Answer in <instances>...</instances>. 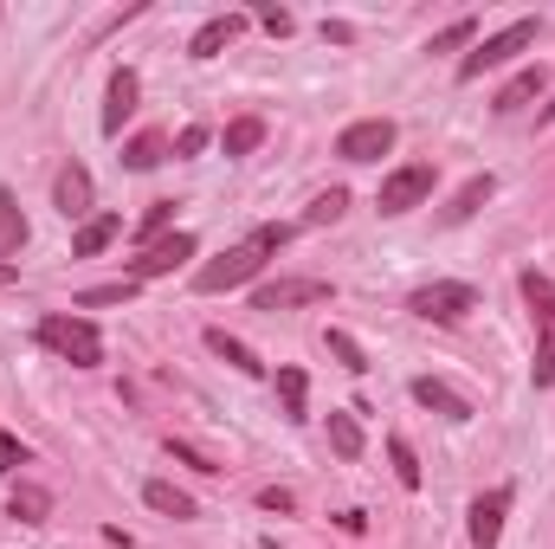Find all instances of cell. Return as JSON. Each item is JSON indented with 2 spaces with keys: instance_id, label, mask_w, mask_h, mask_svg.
I'll return each instance as SVG.
<instances>
[{
  "instance_id": "obj_1",
  "label": "cell",
  "mask_w": 555,
  "mask_h": 549,
  "mask_svg": "<svg viewBox=\"0 0 555 549\" xmlns=\"http://www.w3.org/2000/svg\"><path fill=\"white\" fill-rule=\"evenodd\" d=\"M284 240H291V227H253L240 246H227L220 259H207V266L194 272V291H201V297H220V291L253 284V278L278 259V246H284Z\"/></svg>"
},
{
  "instance_id": "obj_2",
  "label": "cell",
  "mask_w": 555,
  "mask_h": 549,
  "mask_svg": "<svg viewBox=\"0 0 555 549\" xmlns=\"http://www.w3.org/2000/svg\"><path fill=\"white\" fill-rule=\"evenodd\" d=\"M39 349H52L59 362H72V369H98L104 362V336H98V323L91 317H65V310H52V317H39Z\"/></svg>"
},
{
  "instance_id": "obj_3",
  "label": "cell",
  "mask_w": 555,
  "mask_h": 549,
  "mask_svg": "<svg viewBox=\"0 0 555 549\" xmlns=\"http://www.w3.org/2000/svg\"><path fill=\"white\" fill-rule=\"evenodd\" d=\"M537 46V20H511L504 33H491V39H478L465 59H459V85H472V78H485V72H498V65H511L517 52H530Z\"/></svg>"
},
{
  "instance_id": "obj_4",
  "label": "cell",
  "mask_w": 555,
  "mask_h": 549,
  "mask_svg": "<svg viewBox=\"0 0 555 549\" xmlns=\"http://www.w3.org/2000/svg\"><path fill=\"white\" fill-rule=\"evenodd\" d=\"M524 297L537 310V362H530V382L537 388H555V284L543 272H524Z\"/></svg>"
},
{
  "instance_id": "obj_5",
  "label": "cell",
  "mask_w": 555,
  "mask_h": 549,
  "mask_svg": "<svg viewBox=\"0 0 555 549\" xmlns=\"http://www.w3.org/2000/svg\"><path fill=\"white\" fill-rule=\"evenodd\" d=\"M408 310L426 317V323H459V317H472V310H478V291H472V284H459V278H433V284H420L414 297H408Z\"/></svg>"
},
{
  "instance_id": "obj_6",
  "label": "cell",
  "mask_w": 555,
  "mask_h": 549,
  "mask_svg": "<svg viewBox=\"0 0 555 549\" xmlns=\"http://www.w3.org/2000/svg\"><path fill=\"white\" fill-rule=\"evenodd\" d=\"M336 284L330 278H272L253 291V310H297V304H330Z\"/></svg>"
},
{
  "instance_id": "obj_7",
  "label": "cell",
  "mask_w": 555,
  "mask_h": 549,
  "mask_svg": "<svg viewBox=\"0 0 555 549\" xmlns=\"http://www.w3.org/2000/svg\"><path fill=\"white\" fill-rule=\"evenodd\" d=\"M433 162H408V168H395L388 181H382V194H375V207L382 214H408V207H420L426 194H433Z\"/></svg>"
},
{
  "instance_id": "obj_8",
  "label": "cell",
  "mask_w": 555,
  "mask_h": 549,
  "mask_svg": "<svg viewBox=\"0 0 555 549\" xmlns=\"http://www.w3.org/2000/svg\"><path fill=\"white\" fill-rule=\"evenodd\" d=\"M395 137H401V130H395L388 117H362V124H349V130L336 137V155H343V162H382V155L395 149Z\"/></svg>"
},
{
  "instance_id": "obj_9",
  "label": "cell",
  "mask_w": 555,
  "mask_h": 549,
  "mask_svg": "<svg viewBox=\"0 0 555 549\" xmlns=\"http://www.w3.org/2000/svg\"><path fill=\"white\" fill-rule=\"evenodd\" d=\"M194 253H201V240H194V233H168V240L142 246V259H130V272H124V278H137V284H142V278H168L181 259H194Z\"/></svg>"
},
{
  "instance_id": "obj_10",
  "label": "cell",
  "mask_w": 555,
  "mask_h": 549,
  "mask_svg": "<svg viewBox=\"0 0 555 549\" xmlns=\"http://www.w3.org/2000/svg\"><path fill=\"white\" fill-rule=\"evenodd\" d=\"M52 207H59L65 220H91V168H85V162H65V168H59Z\"/></svg>"
},
{
  "instance_id": "obj_11",
  "label": "cell",
  "mask_w": 555,
  "mask_h": 549,
  "mask_svg": "<svg viewBox=\"0 0 555 549\" xmlns=\"http://www.w3.org/2000/svg\"><path fill=\"white\" fill-rule=\"evenodd\" d=\"M504 511H511V485H498V491H485V498H472V544L491 549L498 544V531H504Z\"/></svg>"
},
{
  "instance_id": "obj_12",
  "label": "cell",
  "mask_w": 555,
  "mask_h": 549,
  "mask_svg": "<svg viewBox=\"0 0 555 549\" xmlns=\"http://www.w3.org/2000/svg\"><path fill=\"white\" fill-rule=\"evenodd\" d=\"M137 98H142V78L124 65V72L111 78V98H104V137H124V124L137 117Z\"/></svg>"
},
{
  "instance_id": "obj_13",
  "label": "cell",
  "mask_w": 555,
  "mask_h": 549,
  "mask_svg": "<svg viewBox=\"0 0 555 549\" xmlns=\"http://www.w3.org/2000/svg\"><path fill=\"white\" fill-rule=\"evenodd\" d=\"M414 401L426 413H439V420H472V401L459 388H446L439 375H414Z\"/></svg>"
},
{
  "instance_id": "obj_14",
  "label": "cell",
  "mask_w": 555,
  "mask_h": 549,
  "mask_svg": "<svg viewBox=\"0 0 555 549\" xmlns=\"http://www.w3.org/2000/svg\"><path fill=\"white\" fill-rule=\"evenodd\" d=\"M543 91H550V72H543V65H524V72L491 98V111H498V117H517V111H524L530 98H543Z\"/></svg>"
},
{
  "instance_id": "obj_15",
  "label": "cell",
  "mask_w": 555,
  "mask_h": 549,
  "mask_svg": "<svg viewBox=\"0 0 555 549\" xmlns=\"http://www.w3.org/2000/svg\"><path fill=\"white\" fill-rule=\"evenodd\" d=\"M240 33H246V13H214V20L188 39V59H214V52H220V46H233Z\"/></svg>"
},
{
  "instance_id": "obj_16",
  "label": "cell",
  "mask_w": 555,
  "mask_h": 549,
  "mask_svg": "<svg viewBox=\"0 0 555 549\" xmlns=\"http://www.w3.org/2000/svg\"><path fill=\"white\" fill-rule=\"evenodd\" d=\"M142 505L162 511V518H175V524H194V518H201V505H194L181 485H168V478H149V485H142Z\"/></svg>"
},
{
  "instance_id": "obj_17",
  "label": "cell",
  "mask_w": 555,
  "mask_h": 549,
  "mask_svg": "<svg viewBox=\"0 0 555 549\" xmlns=\"http://www.w3.org/2000/svg\"><path fill=\"white\" fill-rule=\"evenodd\" d=\"M491 194H498V181H491V175H472V181H465V188H459V194L439 207V220H446V227H459V220H472V214H478Z\"/></svg>"
},
{
  "instance_id": "obj_18",
  "label": "cell",
  "mask_w": 555,
  "mask_h": 549,
  "mask_svg": "<svg viewBox=\"0 0 555 549\" xmlns=\"http://www.w3.org/2000/svg\"><path fill=\"white\" fill-rule=\"evenodd\" d=\"M117 233H124V214H91V220L78 227V240H72V259H98Z\"/></svg>"
},
{
  "instance_id": "obj_19",
  "label": "cell",
  "mask_w": 555,
  "mask_h": 549,
  "mask_svg": "<svg viewBox=\"0 0 555 549\" xmlns=\"http://www.w3.org/2000/svg\"><path fill=\"white\" fill-rule=\"evenodd\" d=\"M207 349H214V356H220V362H233V369H240V375H266V362H259V356H253V349H246V343H240V336H227V330H220V323H214V330H207Z\"/></svg>"
},
{
  "instance_id": "obj_20",
  "label": "cell",
  "mask_w": 555,
  "mask_h": 549,
  "mask_svg": "<svg viewBox=\"0 0 555 549\" xmlns=\"http://www.w3.org/2000/svg\"><path fill=\"white\" fill-rule=\"evenodd\" d=\"M20 246H26V214H20L13 188H0V259H13Z\"/></svg>"
},
{
  "instance_id": "obj_21",
  "label": "cell",
  "mask_w": 555,
  "mask_h": 549,
  "mask_svg": "<svg viewBox=\"0 0 555 549\" xmlns=\"http://www.w3.org/2000/svg\"><path fill=\"white\" fill-rule=\"evenodd\" d=\"M330 446H336V459H362V446H369V439H362V420H356L349 408L330 413Z\"/></svg>"
},
{
  "instance_id": "obj_22",
  "label": "cell",
  "mask_w": 555,
  "mask_h": 549,
  "mask_svg": "<svg viewBox=\"0 0 555 549\" xmlns=\"http://www.w3.org/2000/svg\"><path fill=\"white\" fill-rule=\"evenodd\" d=\"M162 155H168V137H155V130H142V137L124 142V168H130V175H149Z\"/></svg>"
},
{
  "instance_id": "obj_23",
  "label": "cell",
  "mask_w": 555,
  "mask_h": 549,
  "mask_svg": "<svg viewBox=\"0 0 555 549\" xmlns=\"http://www.w3.org/2000/svg\"><path fill=\"white\" fill-rule=\"evenodd\" d=\"M259 142H266V117H233L227 137H220V149H227V155H253Z\"/></svg>"
},
{
  "instance_id": "obj_24",
  "label": "cell",
  "mask_w": 555,
  "mask_h": 549,
  "mask_svg": "<svg viewBox=\"0 0 555 549\" xmlns=\"http://www.w3.org/2000/svg\"><path fill=\"white\" fill-rule=\"evenodd\" d=\"M465 46H478V20H472V13L452 20V26H439V33L426 39V52H465Z\"/></svg>"
},
{
  "instance_id": "obj_25",
  "label": "cell",
  "mask_w": 555,
  "mask_h": 549,
  "mask_svg": "<svg viewBox=\"0 0 555 549\" xmlns=\"http://www.w3.org/2000/svg\"><path fill=\"white\" fill-rule=\"evenodd\" d=\"M304 395H310L304 369H278V401H284V420H310V413H304Z\"/></svg>"
},
{
  "instance_id": "obj_26",
  "label": "cell",
  "mask_w": 555,
  "mask_h": 549,
  "mask_svg": "<svg viewBox=\"0 0 555 549\" xmlns=\"http://www.w3.org/2000/svg\"><path fill=\"white\" fill-rule=\"evenodd\" d=\"M323 349H330V356H336L349 375H369V356H362V343H356L349 330H330V336H323Z\"/></svg>"
},
{
  "instance_id": "obj_27",
  "label": "cell",
  "mask_w": 555,
  "mask_h": 549,
  "mask_svg": "<svg viewBox=\"0 0 555 549\" xmlns=\"http://www.w3.org/2000/svg\"><path fill=\"white\" fill-rule=\"evenodd\" d=\"M20 524H46V511H52V498L39 491V485H13V505H7Z\"/></svg>"
},
{
  "instance_id": "obj_28",
  "label": "cell",
  "mask_w": 555,
  "mask_h": 549,
  "mask_svg": "<svg viewBox=\"0 0 555 549\" xmlns=\"http://www.w3.org/2000/svg\"><path fill=\"white\" fill-rule=\"evenodd\" d=\"M343 207H349V194L330 188V194H317V201L304 207V227H330V220H343Z\"/></svg>"
},
{
  "instance_id": "obj_29",
  "label": "cell",
  "mask_w": 555,
  "mask_h": 549,
  "mask_svg": "<svg viewBox=\"0 0 555 549\" xmlns=\"http://www.w3.org/2000/svg\"><path fill=\"white\" fill-rule=\"evenodd\" d=\"M388 459H395V478L414 491V485H420V459H414V446H408L401 433H388Z\"/></svg>"
},
{
  "instance_id": "obj_30",
  "label": "cell",
  "mask_w": 555,
  "mask_h": 549,
  "mask_svg": "<svg viewBox=\"0 0 555 549\" xmlns=\"http://www.w3.org/2000/svg\"><path fill=\"white\" fill-rule=\"evenodd\" d=\"M130 297H137V278H117V284H98V291H85L78 304H85V310H98V304H130Z\"/></svg>"
},
{
  "instance_id": "obj_31",
  "label": "cell",
  "mask_w": 555,
  "mask_h": 549,
  "mask_svg": "<svg viewBox=\"0 0 555 549\" xmlns=\"http://www.w3.org/2000/svg\"><path fill=\"white\" fill-rule=\"evenodd\" d=\"M168 220H175V201H155V207H149V214H142L137 240H142V246H155V233H162V227H168Z\"/></svg>"
},
{
  "instance_id": "obj_32",
  "label": "cell",
  "mask_w": 555,
  "mask_h": 549,
  "mask_svg": "<svg viewBox=\"0 0 555 549\" xmlns=\"http://www.w3.org/2000/svg\"><path fill=\"white\" fill-rule=\"evenodd\" d=\"M168 459H181V465H194V472H220V459H207V452L188 446V439H168Z\"/></svg>"
},
{
  "instance_id": "obj_33",
  "label": "cell",
  "mask_w": 555,
  "mask_h": 549,
  "mask_svg": "<svg viewBox=\"0 0 555 549\" xmlns=\"http://www.w3.org/2000/svg\"><path fill=\"white\" fill-rule=\"evenodd\" d=\"M20 465H33V452H26V446H20V439H13V433H7V426H0V472H7V478H13V472H20Z\"/></svg>"
},
{
  "instance_id": "obj_34",
  "label": "cell",
  "mask_w": 555,
  "mask_h": 549,
  "mask_svg": "<svg viewBox=\"0 0 555 549\" xmlns=\"http://www.w3.org/2000/svg\"><path fill=\"white\" fill-rule=\"evenodd\" d=\"M207 124H188V130H181V137H175V155H201V149H207Z\"/></svg>"
},
{
  "instance_id": "obj_35",
  "label": "cell",
  "mask_w": 555,
  "mask_h": 549,
  "mask_svg": "<svg viewBox=\"0 0 555 549\" xmlns=\"http://www.w3.org/2000/svg\"><path fill=\"white\" fill-rule=\"evenodd\" d=\"M259 26H266V33H272V39H284V33H291V26H297V20H291V13H284V7H259Z\"/></svg>"
},
{
  "instance_id": "obj_36",
  "label": "cell",
  "mask_w": 555,
  "mask_h": 549,
  "mask_svg": "<svg viewBox=\"0 0 555 549\" xmlns=\"http://www.w3.org/2000/svg\"><path fill=\"white\" fill-rule=\"evenodd\" d=\"M291 505H297V498H291V491H284V485H266V491H259V511H278V518H284V511H291Z\"/></svg>"
},
{
  "instance_id": "obj_37",
  "label": "cell",
  "mask_w": 555,
  "mask_h": 549,
  "mask_svg": "<svg viewBox=\"0 0 555 549\" xmlns=\"http://www.w3.org/2000/svg\"><path fill=\"white\" fill-rule=\"evenodd\" d=\"M336 531H349V537H362V531H369V518H362V511H336Z\"/></svg>"
},
{
  "instance_id": "obj_38",
  "label": "cell",
  "mask_w": 555,
  "mask_h": 549,
  "mask_svg": "<svg viewBox=\"0 0 555 549\" xmlns=\"http://www.w3.org/2000/svg\"><path fill=\"white\" fill-rule=\"evenodd\" d=\"M537 124H555V98L543 104V111H537Z\"/></svg>"
},
{
  "instance_id": "obj_39",
  "label": "cell",
  "mask_w": 555,
  "mask_h": 549,
  "mask_svg": "<svg viewBox=\"0 0 555 549\" xmlns=\"http://www.w3.org/2000/svg\"><path fill=\"white\" fill-rule=\"evenodd\" d=\"M266 549H278V544H266Z\"/></svg>"
}]
</instances>
